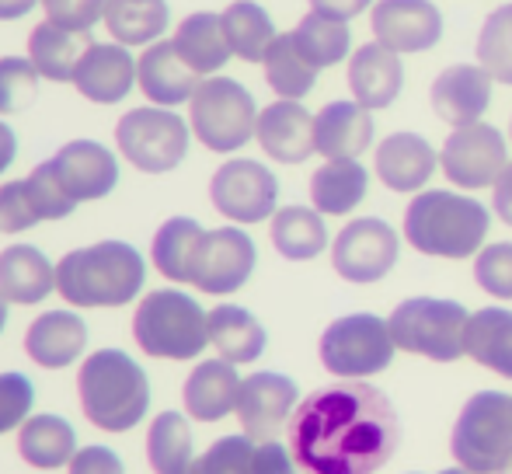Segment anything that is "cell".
<instances>
[{"label": "cell", "mask_w": 512, "mask_h": 474, "mask_svg": "<svg viewBox=\"0 0 512 474\" xmlns=\"http://www.w3.org/2000/svg\"><path fill=\"white\" fill-rule=\"evenodd\" d=\"M398 255H401L398 231L380 217L352 220L331 241V265H335V272L345 283H356V286L380 283L398 265Z\"/></svg>", "instance_id": "obj_13"}, {"label": "cell", "mask_w": 512, "mask_h": 474, "mask_svg": "<svg viewBox=\"0 0 512 474\" xmlns=\"http://www.w3.org/2000/svg\"><path fill=\"white\" fill-rule=\"evenodd\" d=\"M39 95V70L28 56H0V116H18Z\"/></svg>", "instance_id": "obj_43"}, {"label": "cell", "mask_w": 512, "mask_h": 474, "mask_svg": "<svg viewBox=\"0 0 512 474\" xmlns=\"http://www.w3.org/2000/svg\"><path fill=\"white\" fill-rule=\"evenodd\" d=\"M67 474H126V468H122V457L112 447L95 443V447L77 450L74 461L67 464Z\"/></svg>", "instance_id": "obj_49"}, {"label": "cell", "mask_w": 512, "mask_h": 474, "mask_svg": "<svg viewBox=\"0 0 512 474\" xmlns=\"http://www.w3.org/2000/svg\"><path fill=\"white\" fill-rule=\"evenodd\" d=\"M147 461L154 474H189L196 464V440H192L189 415L161 412L147 429Z\"/></svg>", "instance_id": "obj_36"}, {"label": "cell", "mask_w": 512, "mask_h": 474, "mask_svg": "<svg viewBox=\"0 0 512 474\" xmlns=\"http://www.w3.org/2000/svg\"><path fill=\"white\" fill-rule=\"evenodd\" d=\"M46 11V21L60 28H74V32H91L98 21H105L108 0H39Z\"/></svg>", "instance_id": "obj_48"}, {"label": "cell", "mask_w": 512, "mask_h": 474, "mask_svg": "<svg viewBox=\"0 0 512 474\" xmlns=\"http://www.w3.org/2000/svg\"><path fill=\"white\" fill-rule=\"evenodd\" d=\"M373 35L394 53H425L443 39V14L432 0H380L373 4Z\"/></svg>", "instance_id": "obj_17"}, {"label": "cell", "mask_w": 512, "mask_h": 474, "mask_svg": "<svg viewBox=\"0 0 512 474\" xmlns=\"http://www.w3.org/2000/svg\"><path fill=\"white\" fill-rule=\"evenodd\" d=\"M258 265V248L241 227L203 231L189 265V283L209 297H230L251 279Z\"/></svg>", "instance_id": "obj_12"}, {"label": "cell", "mask_w": 512, "mask_h": 474, "mask_svg": "<svg viewBox=\"0 0 512 474\" xmlns=\"http://www.w3.org/2000/svg\"><path fill=\"white\" fill-rule=\"evenodd\" d=\"M209 203L237 227L262 224L279 210V178L262 161L234 157V161H223L209 178Z\"/></svg>", "instance_id": "obj_11"}, {"label": "cell", "mask_w": 512, "mask_h": 474, "mask_svg": "<svg viewBox=\"0 0 512 474\" xmlns=\"http://www.w3.org/2000/svg\"><path fill=\"white\" fill-rule=\"evenodd\" d=\"M77 433L63 415H28L25 426L18 429V454L28 468L53 474L56 468H67L77 454Z\"/></svg>", "instance_id": "obj_29"}, {"label": "cell", "mask_w": 512, "mask_h": 474, "mask_svg": "<svg viewBox=\"0 0 512 474\" xmlns=\"http://www.w3.org/2000/svg\"><path fill=\"white\" fill-rule=\"evenodd\" d=\"M286 440L307 474H377L398 454L401 419L380 387L338 380L300 401Z\"/></svg>", "instance_id": "obj_1"}, {"label": "cell", "mask_w": 512, "mask_h": 474, "mask_svg": "<svg viewBox=\"0 0 512 474\" xmlns=\"http://www.w3.org/2000/svg\"><path fill=\"white\" fill-rule=\"evenodd\" d=\"M269 237L286 262H310V258H317L328 248L324 213H317L314 206H283V210H276Z\"/></svg>", "instance_id": "obj_35"}, {"label": "cell", "mask_w": 512, "mask_h": 474, "mask_svg": "<svg viewBox=\"0 0 512 474\" xmlns=\"http://www.w3.org/2000/svg\"><path fill=\"white\" fill-rule=\"evenodd\" d=\"M171 7L168 0H108L105 28L119 46H154L168 32Z\"/></svg>", "instance_id": "obj_34"}, {"label": "cell", "mask_w": 512, "mask_h": 474, "mask_svg": "<svg viewBox=\"0 0 512 474\" xmlns=\"http://www.w3.org/2000/svg\"><path fill=\"white\" fill-rule=\"evenodd\" d=\"M56 290V265L35 244H11L0 251V297L7 304L35 307Z\"/></svg>", "instance_id": "obj_27"}, {"label": "cell", "mask_w": 512, "mask_h": 474, "mask_svg": "<svg viewBox=\"0 0 512 474\" xmlns=\"http://www.w3.org/2000/svg\"><path fill=\"white\" fill-rule=\"evenodd\" d=\"M14 157H18V133H14L4 119H0V175L11 168Z\"/></svg>", "instance_id": "obj_53"}, {"label": "cell", "mask_w": 512, "mask_h": 474, "mask_svg": "<svg viewBox=\"0 0 512 474\" xmlns=\"http://www.w3.org/2000/svg\"><path fill=\"white\" fill-rule=\"evenodd\" d=\"M255 450L251 436H220L196 457L189 474H255Z\"/></svg>", "instance_id": "obj_42"}, {"label": "cell", "mask_w": 512, "mask_h": 474, "mask_svg": "<svg viewBox=\"0 0 512 474\" xmlns=\"http://www.w3.org/2000/svg\"><path fill=\"white\" fill-rule=\"evenodd\" d=\"M436 168L439 154L418 133H391L377 147V178L391 192H422Z\"/></svg>", "instance_id": "obj_26"}, {"label": "cell", "mask_w": 512, "mask_h": 474, "mask_svg": "<svg viewBox=\"0 0 512 474\" xmlns=\"http://www.w3.org/2000/svg\"><path fill=\"white\" fill-rule=\"evenodd\" d=\"M237 398H241V377H237V366L227 359H203L185 377L182 387L185 412L196 422L227 419L230 412H237Z\"/></svg>", "instance_id": "obj_25"}, {"label": "cell", "mask_w": 512, "mask_h": 474, "mask_svg": "<svg viewBox=\"0 0 512 474\" xmlns=\"http://www.w3.org/2000/svg\"><path fill=\"white\" fill-rule=\"evenodd\" d=\"M255 140L272 161L304 164L314 154V116L300 102L279 98L258 112Z\"/></svg>", "instance_id": "obj_22"}, {"label": "cell", "mask_w": 512, "mask_h": 474, "mask_svg": "<svg viewBox=\"0 0 512 474\" xmlns=\"http://www.w3.org/2000/svg\"><path fill=\"white\" fill-rule=\"evenodd\" d=\"M220 18L230 53L244 63H262L269 46L276 42V25H272L269 11L262 4H255V0H234Z\"/></svg>", "instance_id": "obj_37"}, {"label": "cell", "mask_w": 512, "mask_h": 474, "mask_svg": "<svg viewBox=\"0 0 512 474\" xmlns=\"http://www.w3.org/2000/svg\"><path fill=\"white\" fill-rule=\"evenodd\" d=\"M373 143L370 109L352 102H328L314 116V150L324 161H356Z\"/></svg>", "instance_id": "obj_24"}, {"label": "cell", "mask_w": 512, "mask_h": 474, "mask_svg": "<svg viewBox=\"0 0 512 474\" xmlns=\"http://www.w3.org/2000/svg\"><path fill=\"white\" fill-rule=\"evenodd\" d=\"M474 279L495 300H512V241L488 244L474 255Z\"/></svg>", "instance_id": "obj_44"}, {"label": "cell", "mask_w": 512, "mask_h": 474, "mask_svg": "<svg viewBox=\"0 0 512 474\" xmlns=\"http://www.w3.org/2000/svg\"><path fill=\"white\" fill-rule=\"evenodd\" d=\"M140 81V60L119 42H95L74 70V88L95 105H119Z\"/></svg>", "instance_id": "obj_18"}, {"label": "cell", "mask_w": 512, "mask_h": 474, "mask_svg": "<svg viewBox=\"0 0 512 474\" xmlns=\"http://www.w3.org/2000/svg\"><path fill=\"white\" fill-rule=\"evenodd\" d=\"M199 84H203V77L178 56V49L171 39H161V42H154V46L143 49L140 81H136V88L143 91V98H147L150 105H161V109L185 105V102H192Z\"/></svg>", "instance_id": "obj_21"}, {"label": "cell", "mask_w": 512, "mask_h": 474, "mask_svg": "<svg viewBox=\"0 0 512 474\" xmlns=\"http://www.w3.org/2000/svg\"><path fill=\"white\" fill-rule=\"evenodd\" d=\"M209 346L220 353V359L241 366V363H255L265 353L269 335H265L262 321L248 307L216 304L209 311Z\"/></svg>", "instance_id": "obj_30"}, {"label": "cell", "mask_w": 512, "mask_h": 474, "mask_svg": "<svg viewBox=\"0 0 512 474\" xmlns=\"http://www.w3.org/2000/svg\"><path fill=\"white\" fill-rule=\"evenodd\" d=\"M492 210L502 224L512 227V161L506 164V171L499 175V182L492 185Z\"/></svg>", "instance_id": "obj_52"}, {"label": "cell", "mask_w": 512, "mask_h": 474, "mask_svg": "<svg viewBox=\"0 0 512 474\" xmlns=\"http://www.w3.org/2000/svg\"><path fill=\"white\" fill-rule=\"evenodd\" d=\"M509 164L506 136L488 122H471L446 136L439 168L457 189H492Z\"/></svg>", "instance_id": "obj_14"}, {"label": "cell", "mask_w": 512, "mask_h": 474, "mask_svg": "<svg viewBox=\"0 0 512 474\" xmlns=\"http://www.w3.org/2000/svg\"><path fill=\"white\" fill-rule=\"evenodd\" d=\"M307 4H310V11L324 14V18H331V21H352L356 14H363L373 0H307Z\"/></svg>", "instance_id": "obj_51"}, {"label": "cell", "mask_w": 512, "mask_h": 474, "mask_svg": "<svg viewBox=\"0 0 512 474\" xmlns=\"http://www.w3.org/2000/svg\"><path fill=\"white\" fill-rule=\"evenodd\" d=\"M189 122L175 109L161 105H140L129 109L115 126L119 154L143 175H168L189 154Z\"/></svg>", "instance_id": "obj_10"}, {"label": "cell", "mask_w": 512, "mask_h": 474, "mask_svg": "<svg viewBox=\"0 0 512 474\" xmlns=\"http://www.w3.org/2000/svg\"><path fill=\"white\" fill-rule=\"evenodd\" d=\"M457 468L471 474H499L512 457V398L502 391H478L460 408L450 433Z\"/></svg>", "instance_id": "obj_6"}, {"label": "cell", "mask_w": 512, "mask_h": 474, "mask_svg": "<svg viewBox=\"0 0 512 474\" xmlns=\"http://www.w3.org/2000/svg\"><path fill=\"white\" fill-rule=\"evenodd\" d=\"M467 321H471V311L457 300L408 297L394 307L387 325H391L398 349L411 356H425L432 363H453V359L467 356Z\"/></svg>", "instance_id": "obj_7"}, {"label": "cell", "mask_w": 512, "mask_h": 474, "mask_svg": "<svg viewBox=\"0 0 512 474\" xmlns=\"http://www.w3.org/2000/svg\"><path fill=\"white\" fill-rule=\"evenodd\" d=\"M509 136H512V122H509Z\"/></svg>", "instance_id": "obj_58"}, {"label": "cell", "mask_w": 512, "mask_h": 474, "mask_svg": "<svg viewBox=\"0 0 512 474\" xmlns=\"http://www.w3.org/2000/svg\"><path fill=\"white\" fill-rule=\"evenodd\" d=\"M91 46H95L91 32H74V28H60L53 21H39L28 35V60L39 70V77L67 84L74 81L77 63L84 60Z\"/></svg>", "instance_id": "obj_28"}, {"label": "cell", "mask_w": 512, "mask_h": 474, "mask_svg": "<svg viewBox=\"0 0 512 474\" xmlns=\"http://www.w3.org/2000/svg\"><path fill=\"white\" fill-rule=\"evenodd\" d=\"M499 474H512V457H509V461H506V468H502Z\"/></svg>", "instance_id": "obj_57"}, {"label": "cell", "mask_w": 512, "mask_h": 474, "mask_svg": "<svg viewBox=\"0 0 512 474\" xmlns=\"http://www.w3.org/2000/svg\"><path fill=\"white\" fill-rule=\"evenodd\" d=\"M67 196L81 203L105 199L119 185V157L98 140H70L49 157Z\"/></svg>", "instance_id": "obj_16"}, {"label": "cell", "mask_w": 512, "mask_h": 474, "mask_svg": "<svg viewBox=\"0 0 512 474\" xmlns=\"http://www.w3.org/2000/svg\"><path fill=\"white\" fill-rule=\"evenodd\" d=\"M349 88H352V98L370 112L394 105L401 88H405V63H401V53L380 46V42L359 46L349 60Z\"/></svg>", "instance_id": "obj_23"}, {"label": "cell", "mask_w": 512, "mask_h": 474, "mask_svg": "<svg viewBox=\"0 0 512 474\" xmlns=\"http://www.w3.org/2000/svg\"><path fill=\"white\" fill-rule=\"evenodd\" d=\"M192 136L213 154H234L255 136L258 105L244 84L234 77H203L189 102Z\"/></svg>", "instance_id": "obj_8"}, {"label": "cell", "mask_w": 512, "mask_h": 474, "mask_svg": "<svg viewBox=\"0 0 512 474\" xmlns=\"http://www.w3.org/2000/svg\"><path fill=\"white\" fill-rule=\"evenodd\" d=\"M203 237V224L192 217H171L157 227L150 241V262L171 283H189V265L196 255V244Z\"/></svg>", "instance_id": "obj_39"}, {"label": "cell", "mask_w": 512, "mask_h": 474, "mask_svg": "<svg viewBox=\"0 0 512 474\" xmlns=\"http://www.w3.org/2000/svg\"><path fill=\"white\" fill-rule=\"evenodd\" d=\"M32 7H39V0H0V21H18L25 18Z\"/></svg>", "instance_id": "obj_54"}, {"label": "cell", "mask_w": 512, "mask_h": 474, "mask_svg": "<svg viewBox=\"0 0 512 474\" xmlns=\"http://www.w3.org/2000/svg\"><path fill=\"white\" fill-rule=\"evenodd\" d=\"M4 328H7V300L0 297V332H4Z\"/></svg>", "instance_id": "obj_55"}, {"label": "cell", "mask_w": 512, "mask_h": 474, "mask_svg": "<svg viewBox=\"0 0 512 474\" xmlns=\"http://www.w3.org/2000/svg\"><path fill=\"white\" fill-rule=\"evenodd\" d=\"M293 39H297L300 53L307 56L310 67H317V70L342 63L352 46L349 25H345V21L324 18V14H317V11H310L300 18V25L293 28Z\"/></svg>", "instance_id": "obj_40"}, {"label": "cell", "mask_w": 512, "mask_h": 474, "mask_svg": "<svg viewBox=\"0 0 512 474\" xmlns=\"http://www.w3.org/2000/svg\"><path fill=\"white\" fill-rule=\"evenodd\" d=\"M492 84L495 81L488 77V70H481L478 63H453L432 81V112L443 122H450L453 129L481 122L492 105Z\"/></svg>", "instance_id": "obj_19"}, {"label": "cell", "mask_w": 512, "mask_h": 474, "mask_svg": "<svg viewBox=\"0 0 512 474\" xmlns=\"http://www.w3.org/2000/svg\"><path fill=\"white\" fill-rule=\"evenodd\" d=\"M35 405V384L25 373H0V436L25 426Z\"/></svg>", "instance_id": "obj_46"}, {"label": "cell", "mask_w": 512, "mask_h": 474, "mask_svg": "<svg viewBox=\"0 0 512 474\" xmlns=\"http://www.w3.org/2000/svg\"><path fill=\"white\" fill-rule=\"evenodd\" d=\"M88 349V325L77 311H46L28 325L25 356L42 370H67Z\"/></svg>", "instance_id": "obj_20"}, {"label": "cell", "mask_w": 512, "mask_h": 474, "mask_svg": "<svg viewBox=\"0 0 512 474\" xmlns=\"http://www.w3.org/2000/svg\"><path fill=\"white\" fill-rule=\"evenodd\" d=\"M133 339L143 356L175 359V363L196 359L209 346V311L175 286L150 290L136 304Z\"/></svg>", "instance_id": "obj_5"}, {"label": "cell", "mask_w": 512, "mask_h": 474, "mask_svg": "<svg viewBox=\"0 0 512 474\" xmlns=\"http://www.w3.org/2000/svg\"><path fill=\"white\" fill-rule=\"evenodd\" d=\"M255 474H300V464L293 461V450L279 440H265L255 450Z\"/></svg>", "instance_id": "obj_50"}, {"label": "cell", "mask_w": 512, "mask_h": 474, "mask_svg": "<svg viewBox=\"0 0 512 474\" xmlns=\"http://www.w3.org/2000/svg\"><path fill=\"white\" fill-rule=\"evenodd\" d=\"M77 398L91 426L102 433H129L150 412V380L122 349H98L77 370Z\"/></svg>", "instance_id": "obj_3"}, {"label": "cell", "mask_w": 512, "mask_h": 474, "mask_svg": "<svg viewBox=\"0 0 512 474\" xmlns=\"http://www.w3.org/2000/svg\"><path fill=\"white\" fill-rule=\"evenodd\" d=\"M411 474H418V471H411Z\"/></svg>", "instance_id": "obj_59"}, {"label": "cell", "mask_w": 512, "mask_h": 474, "mask_svg": "<svg viewBox=\"0 0 512 474\" xmlns=\"http://www.w3.org/2000/svg\"><path fill=\"white\" fill-rule=\"evenodd\" d=\"M370 171L359 161H324L310 175V203L324 217H345L366 199Z\"/></svg>", "instance_id": "obj_32"}, {"label": "cell", "mask_w": 512, "mask_h": 474, "mask_svg": "<svg viewBox=\"0 0 512 474\" xmlns=\"http://www.w3.org/2000/svg\"><path fill=\"white\" fill-rule=\"evenodd\" d=\"M478 67L488 70V77L512 88V4L495 7L478 32Z\"/></svg>", "instance_id": "obj_41"}, {"label": "cell", "mask_w": 512, "mask_h": 474, "mask_svg": "<svg viewBox=\"0 0 512 474\" xmlns=\"http://www.w3.org/2000/svg\"><path fill=\"white\" fill-rule=\"evenodd\" d=\"M147 283V262L126 241H98L74 248L56 262V293L77 311L126 307Z\"/></svg>", "instance_id": "obj_2"}, {"label": "cell", "mask_w": 512, "mask_h": 474, "mask_svg": "<svg viewBox=\"0 0 512 474\" xmlns=\"http://www.w3.org/2000/svg\"><path fill=\"white\" fill-rule=\"evenodd\" d=\"M467 356L485 370L512 380V311L509 307H481L467 321Z\"/></svg>", "instance_id": "obj_33"}, {"label": "cell", "mask_w": 512, "mask_h": 474, "mask_svg": "<svg viewBox=\"0 0 512 474\" xmlns=\"http://www.w3.org/2000/svg\"><path fill=\"white\" fill-rule=\"evenodd\" d=\"M439 474H471L467 468H446V471H439Z\"/></svg>", "instance_id": "obj_56"}, {"label": "cell", "mask_w": 512, "mask_h": 474, "mask_svg": "<svg viewBox=\"0 0 512 474\" xmlns=\"http://www.w3.org/2000/svg\"><path fill=\"white\" fill-rule=\"evenodd\" d=\"M394 335L387 318L370 311L335 318L321 335V366L338 380H370L394 359Z\"/></svg>", "instance_id": "obj_9"}, {"label": "cell", "mask_w": 512, "mask_h": 474, "mask_svg": "<svg viewBox=\"0 0 512 474\" xmlns=\"http://www.w3.org/2000/svg\"><path fill=\"white\" fill-rule=\"evenodd\" d=\"M300 405V387L293 377L276 370H258L241 380V398H237V419L244 436L255 443L276 440L290 426L293 412Z\"/></svg>", "instance_id": "obj_15"}, {"label": "cell", "mask_w": 512, "mask_h": 474, "mask_svg": "<svg viewBox=\"0 0 512 474\" xmlns=\"http://www.w3.org/2000/svg\"><path fill=\"white\" fill-rule=\"evenodd\" d=\"M35 224H42V217L35 210V199L28 192L25 178H14V182L0 185V234L32 231Z\"/></svg>", "instance_id": "obj_47"}, {"label": "cell", "mask_w": 512, "mask_h": 474, "mask_svg": "<svg viewBox=\"0 0 512 474\" xmlns=\"http://www.w3.org/2000/svg\"><path fill=\"white\" fill-rule=\"evenodd\" d=\"M175 49L199 77H216L223 70V63L230 60V42L223 32V18L213 11H196L189 18L178 21L175 28Z\"/></svg>", "instance_id": "obj_31"}, {"label": "cell", "mask_w": 512, "mask_h": 474, "mask_svg": "<svg viewBox=\"0 0 512 474\" xmlns=\"http://www.w3.org/2000/svg\"><path fill=\"white\" fill-rule=\"evenodd\" d=\"M492 213L481 199L450 189L418 192L405 210V241L432 258H471L481 251Z\"/></svg>", "instance_id": "obj_4"}, {"label": "cell", "mask_w": 512, "mask_h": 474, "mask_svg": "<svg viewBox=\"0 0 512 474\" xmlns=\"http://www.w3.org/2000/svg\"><path fill=\"white\" fill-rule=\"evenodd\" d=\"M262 67H265V81H269V88L276 91L279 98H286V102H300V98H307L317 84V74H321V70L310 67L307 56L300 53L293 32L276 35V42H272L269 53H265Z\"/></svg>", "instance_id": "obj_38"}, {"label": "cell", "mask_w": 512, "mask_h": 474, "mask_svg": "<svg viewBox=\"0 0 512 474\" xmlns=\"http://www.w3.org/2000/svg\"><path fill=\"white\" fill-rule=\"evenodd\" d=\"M25 182H28V192H32L35 210H39L42 220H63L77 210V203L67 196V189L60 185V178H56V171L49 161L35 164L32 175H28Z\"/></svg>", "instance_id": "obj_45"}]
</instances>
